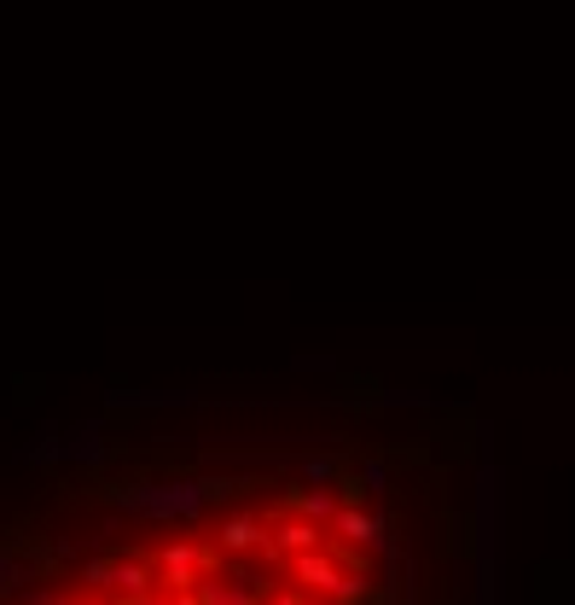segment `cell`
I'll return each mask as SVG.
<instances>
[{"label": "cell", "mask_w": 575, "mask_h": 605, "mask_svg": "<svg viewBox=\"0 0 575 605\" xmlns=\"http://www.w3.org/2000/svg\"><path fill=\"white\" fill-rule=\"evenodd\" d=\"M30 605H70V600H58V594H41V588H35V594H30Z\"/></svg>", "instance_id": "obj_10"}, {"label": "cell", "mask_w": 575, "mask_h": 605, "mask_svg": "<svg viewBox=\"0 0 575 605\" xmlns=\"http://www.w3.org/2000/svg\"><path fill=\"white\" fill-rule=\"evenodd\" d=\"M152 571H157L163 594H192L203 576L221 571V553L203 548V541H163V548L152 553Z\"/></svg>", "instance_id": "obj_1"}, {"label": "cell", "mask_w": 575, "mask_h": 605, "mask_svg": "<svg viewBox=\"0 0 575 605\" xmlns=\"http://www.w3.org/2000/svg\"><path fill=\"white\" fill-rule=\"evenodd\" d=\"M297 477L308 483V490H338V483L349 477V454H338V449L302 454V460H297Z\"/></svg>", "instance_id": "obj_5"}, {"label": "cell", "mask_w": 575, "mask_h": 605, "mask_svg": "<svg viewBox=\"0 0 575 605\" xmlns=\"http://www.w3.org/2000/svg\"><path fill=\"white\" fill-rule=\"evenodd\" d=\"M81 582H88V588H106V594H111V553H93L88 564H81Z\"/></svg>", "instance_id": "obj_9"}, {"label": "cell", "mask_w": 575, "mask_h": 605, "mask_svg": "<svg viewBox=\"0 0 575 605\" xmlns=\"http://www.w3.org/2000/svg\"><path fill=\"white\" fill-rule=\"evenodd\" d=\"M215 553H233V559L262 553V559H268V518H256V513H228V518L215 524Z\"/></svg>", "instance_id": "obj_4"}, {"label": "cell", "mask_w": 575, "mask_h": 605, "mask_svg": "<svg viewBox=\"0 0 575 605\" xmlns=\"http://www.w3.org/2000/svg\"><path fill=\"white\" fill-rule=\"evenodd\" d=\"M99 605H117V600H99Z\"/></svg>", "instance_id": "obj_13"}, {"label": "cell", "mask_w": 575, "mask_h": 605, "mask_svg": "<svg viewBox=\"0 0 575 605\" xmlns=\"http://www.w3.org/2000/svg\"><path fill=\"white\" fill-rule=\"evenodd\" d=\"M30 582H41V564L24 559L18 548H0V594H18V588H30Z\"/></svg>", "instance_id": "obj_6"}, {"label": "cell", "mask_w": 575, "mask_h": 605, "mask_svg": "<svg viewBox=\"0 0 575 605\" xmlns=\"http://www.w3.org/2000/svg\"><path fill=\"white\" fill-rule=\"evenodd\" d=\"M157 594V571L152 553H111V600L117 605H140Z\"/></svg>", "instance_id": "obj_2"}, {"label": "cell", "mask_w": 575, "mask_h": 605, "mask_svg": "<svg viewBox=\"0 0 575 605\" xmlns=\"http://www.w3.org/2000/svg\"><path fill=\"white\" fill-rule=\"evenodd\" d=\"M140 605H175V594H163V588H157L152 600H140Z\"/></svg>", "instance_id": "obj_11"}, {"label": "cell", "mask_w": 575, "mask_h": 605, "mask_svg": "<svg viewBox=\"0 0 575 605\" xmlns=\"http://www.w3.org/2000/svg\"><path fill=\"white\" fill-rule=\"evenodd\" d=\"M302 605H314V600H302Z\"/></svg>", "instance_id": "obj_14"}, {"label": "cell", "mask_w": 575, "mask_h": 605, "mask_svg": "<svg viewBox=\"0 0 575 605\" xmlns=\"http://www.w3.org/2000/svg\"><path fill=\"white\" fill-rule=\"evenodd\" d=\"M361 495H384L389 490V466H384V460H361Z\"/></svg>", "instance_id": "obj_8"}, {"label": "cell", "mask_w": 575, "mask_h": 605, "mask_svg": "<svg viewBox=\"0 0 575 605\" xmlns=\"http://www.w3.org/2000/svg\"><path fill=\"white\" fill-rule=\"evenodd\" d=\"M24 460H30V466H53V460H65V437H58V426H41L35 442L24 449Z\"/></svg>", "instance_id": "obj_7"}, {"label": "cell", "mask_w": 575, "mask_h": 605, "mask_svg": "<svg viewBox=\"0 0 575 605\" xmlns=\"http://www.w3.org/2000/svg\"><path fill=\"white\" fill-rule=\"evenodd\" d=\"M373 605H384V600H373Z\"/></svg>", "instance_id": "obj_15"}, {"label": "cell", "mask_w": 575, "mask_h": 605, "mask_svg": "<svg viewBox=\"0 0 575 605\" xmlns=\"http://www.w3.org/2000/svg\"><path fill=\"white\" fill-rule=\"evenodd\" d=\"M233 605H262V594H239Z\"/></svg>", "instance_id": "obj_12"}, {"label": "cell", "mask_w": 575, "mask_h": 605, "mask_svg": "<svg viewBox=\"0 0 575 605\" xmlns=\"http://www.w3.org/2000/svg\"><path fill=\"white\" fill-rule=\"evenodd\" d=\"M325 548V530L314 524H302L291 513H268V559H297V553H320Z\"/></svg>", "instance_id": "obj_3"}]
</instances>
